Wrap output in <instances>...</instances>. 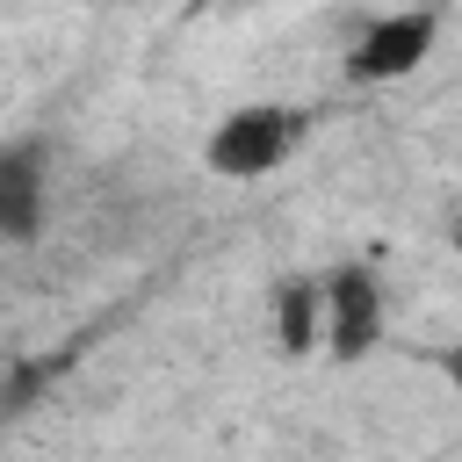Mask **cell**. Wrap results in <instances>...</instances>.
I'll return each instance as SVG.
<instances>
[{
  "instance_id": "cell-1",
  "label": "cell",
  "mask_w": 462,
  "mask_h": 462,
  "mask_svg": "<svg viewBox=\"0 0 462 462\" xmlns=\"http://www.w3.org/2000/svg\"><path fill=\"white\" fill-rule=\"evenodd\" d=\"M303 130H310L303 108H289V101H245V108H231V116L209 130L202 159H209V173H224V180H260V173H274V166L303 144Z\"/></svg>"
},
{
  "instance_id": "cell-2",
  "label": "cell",
  "mask_w": 462,
  "mask_h": 462,
  "mask_svg": "<svg viewBox=\"0 0 462 462\" xmlns=\"http://www.w3.org/2000/svg\"><path fill=\"white\" fill-rule=\"evenodd\" d=\"M433 36H440V14L433 7H390V14H368L346 43V72L383 87V79H404L433 58Z\"/></svg>"
},
{
  "instance_id": "cell-3",
  "label": "cell",
  "mask_w": 462,
  "mask_h": 462,
  "mask_svg": "<svg viewBox=\"0 0 462 462\" xmlns=\"http://www.w3.org/2000/svg\"><path fill=\"white\" fill-rule=\"evenodd\" d=\"M51 209V144L7 137L0 144V245H29Z\"/></svg>"
},
{
  "instance_id": "cell-4",
  "label": "cell",
  "mask_w": 462,
  "mask_h": 462,
  "mask_svg": "<svg viewBox=\"0 0 462 462\" xmlns=\"http://www.w3.org/2000/svg\"><path fill=\"white\" fill-rule=\"evenodd\" d=\"M325 289V346L339 361H361L375 339H383V282L368 267H339L318 282Z\"/></svg>"
},
{
  "instance_id": "cell-5",
  "label": "cell",
  "mask_w": 462,
  "mask_h": 462,
  "mask_svg": "<svg viewBox=\"0 0 462 462\" xmlns=\"http://www.w3.org/2000/svg\"><path fill=\"white\" fill-rule=\"evenodd\" d=\"M274 332H282V346L289 354H310L318 339H325V289L318 282H282V296H274Z\"/></svg>"
},
{
  "instance_id": "cell-6",
  "label": "cell",
  "mask_w": 462,
  "mask_h": 462,
  "mask_svg": "<svg viewBox=\"0 0 462 462\" xmlns=\"http://www.w3.org/2000/svg\"><path fill=\"white\" fill-rule=\"evenodd\" d=\"M455 390H462V354H455Z\"/></svg>"
},
{
  "instance_id": "cell-7",
  "label": "cell",
  "mask_w": 462,
  "mask_h": 462,
  "mask_svg": "<svg viewBox=\"0 0 462 462\" xmlns=\"http://www.w3.org/2000/svg\"><path fill=\"white\" fill-rule=\"evenodd\" d=\"M0 375H7V354H0Z\"/></svg>"
}]
</instances>
